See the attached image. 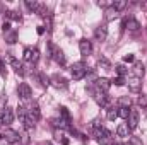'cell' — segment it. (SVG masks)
Wrapping results in <instances>:
<instances>
[{"instance_id":"obj_1","label":"cell","mask_w":147,"mask_h":145,"mask_svg":"<svg viewBox=\"0 0 147 145\" xmlns=\"http://www.w3.org/2000/svg\"><path fill=\"white\" fill-rule=\"evenodd\" d=\"M48 55H50L58 65H65V55H63L62 48L57 46L55 43H48Z\"/></svg>"},{"instance_id":"obj_2","label":"cell","mask_w":147,"mask_h":145,"mask_svg":"<svg viewBox=\"0 0 147 145\" xmlns=\"http://www.w3.org/2000/svg\"><path fill=\"white\" fill-rule=\"evenodd\" d=\"M87 67H86V63L84 62H75L72 67H70V73H72V79L74 80H80V79H84L86 75H87Z\"/></svg>"},{"instance_id":"obj_3","label":"cell","mask_w":147,"mask_h":145,"mask_svg":"<svg viewBox=\"0 0 147 145\" xmlns=\"http://www.w3.org/2000/svg\"><path fill=\"white\" fill-rule=\"evenodd\" d=\"M96 140L99 145H113V133L106 128H101V130H96Z\"/></svg>"},{"instance_id":"obj_4","label":"cell","mask_w":147,"mask_h":145,"mask_svg":"<svg viewBox=\"0 0 147 145\" xmlns=\"http://www.w3.org/2000/svg\"><path fill=\"white\" fill-rule=\"evenodd\" d=\"M26 116L31 121H34V123L41 118V111H39V106H38L36 101H29L28 103V106H26Z\"/></svg>"},{"instance_id":"obj_5","label":"cell","mask_w":147,"mask_h":145,"mask_svg":"<svg viewBox=\"0 0 147 145\" xmlns=\"http://www.w3.org/2000/svg\"><path fill=\"white\" fill-rule=\"evenodd\" d=\"M50 84H51L53 87H57V89H67V87H69L67 79L62 77V75H58V73H55V75L50 77Z\"/></svg>"},{"instance_id":"obj_6","label":"cell","mask_w":147,"mask_h":145,"mask_svg":"<svg viewBox=\"0 0 147 145\" xmlns=\"http://www.w3.org/2000/svg\"><path fill=\"white\" fill-rule=\"evenodd\" d=\"M139 121H140V114H139V111H137V109H130V114H128V119H127V125H128L130 132L135 130V128L139 126Z\"/></svg>"},{"instance_id":"obj_7","label":"cell","mask_w":147,"mask_h":145,"mask_svg":"<svg viewBox=\"0 0 147 145\" xmlns=\"http://www.w3.org/2000/svg\"><path fill=\"white\" fill-rule=\"evenodd\" d=\"M79 50H80V55H82V56H89V55L92 53V43H91L89 39L82 38V39L79 41Z\"/></svg>"},{"instance_id":"obj_8","label":"cell","mask_w":147,"mask_h":145,"mask_svg":"<svg viewBox=\"0 0 147 145\" xmlns=\"http://www.w3.org/2000/svg\"><path fill=\"white\" fill-rule=\"evenodd\" d=\"M17 94H19V97H21V99L29 101V97H31L33 91H31V87H29L26 82H22V84H19V87H17Z\"/></svg>"},{"instance_id":"obj_9","label":"cell","mask_w":147,"mask_h":145,"mask_svg":"<svg viewBox=\"0 0 147 145\" xmlns=\"http://www.w3.org/2000/svg\"><path fill=\"white\" fill-rule=\"evenodd\" d=\"M108 36V28H106V24H99L96 29H94V39L96 41H99V43H103L105 39Z\"/></svg>"},{"instance_id":"obj_10","label":"cell","mask_w":147,"mask_h":145,"mask_svg":"<svg viewBox=\"0 0 147 145\" xmlns=\"http://www.w3.org/2000/svg\"><path fill=\"white\" fill-rule=\"evenodd\" d=\"M123 28H127L128 31L135 33V31H139V29H140V22H139L137 19L130 17V19H125V21H123Z\"/></svg>"},{"instance_id":"obj_11","label":"cell","mask_w":147,"mask_h":145,"mask_svg":"<svg viewBox=\"0 0 147 145\" xmlns=\"http://www.w3.org/2000/svg\"><path fill=\"white\" fill-rule=\"evenodd\" d=\"M128 89L132 91V92H139L140 89H142V79H137V77H130L128 79Z\"/></svg>"},{"instance_id":"obj_12","label":"cell","mask_w":147,"mask_h":145,"mask_svg":"<svg viewBox=\"0 0 147 145\" xmlns=\"http://www.w3.org/2000/svg\"><path fill=\"white\" fill-rule=\"evenodd\" d=\"M96 87L101 92H106L108 94V91H110V87H111V82L108 79H105V77H99V79H96Z\"/></svg>"},{"instance_id":"obj_13","label":"cell","mask_w":147,"mask_h":145,"mask_svg":"<svg viewBox=\"0 0 147 145\" xmlns=\"http://www.w3.org/2000/svg\"><path fill=\"white\" fill-rule=\"evenodd\" d=\"M0 116H2V123H3V125H7V126L12 125V121H14V111H12L10 108H5L3 111H2Z\"/></svg>"},{"instance_id":"obj_14","label":"cell","mask_w":147,"mask_h":145,"mask_svg":"<svg viewBox=\"0 0 147 145\" xmlns=\"http://www.w3.org/2000/svg\"><path fill=\"white\" fill-rule=\"evenodd\" d=\"M3 138L12 145V144H16V142H19L21 135H19L17 132H14V130H5V132H3Z\"/></svg>"},{"instance_id":"obj_15","label":"cell","mask_w":147,"mask_h":145,"mask_svg":"<svg viewBox=\"0 0 147 145\" xmlns=\"http://www.w3.org/2000/svg\"><path fill=\"white\" fill-rule=\"evenodd\" d=\"M116 135L121 137V138H128V137H130V128H128V125H127V123L118 125V128H116Z\"/></svg>"},{"instance_id":"obj_16","label":"cell","mask_w":147,"mask_h":145,"mask_svg":"<svg viewBox=\"0 0 147 145\" xmlns=\"http://www.w3.org/2000/svg\"><path fill=\"white\" fill-rule=\"evenodd\" d=\"M144 65H142V62H134V68H132V73H134V77H137V79H142L144 77Z\"/></svg>"},{"instance_id":"obj_17","label":"cell","mask_w":147,"mask_h":145,"mask_svg":"<svg viewBox=\"0 0 147 145\" xmlns=\"http://www.w3.org/2000/svg\"><path fill=\"white\" fill-rule=\"evenodd\" d=\"M118 15H120V12H116L111 5L106 9V10H105V21H106V22H111V21L118 19Z\"/></svg>"},{"instance_id":"obj_18","label":"cell","mask_w":147,"mask_h":145,"mask_svg":"<svg viewBox=\"0 0 147 145\" xmlns=\"http://www.w3.org/2000/svg\"><path fill=\"white\" fill-rule=\"evenodd\" d=\"M7 58H9V62H10V65H12V68H14L16 72L19 73V75H24V73H26V72H24V67H22V65H21V63H19V62H17V60H16L14 56H10V55H9Z\"/></svg>"},{"instance_id":"obj_19","label":"cell","mask_w":147,"mask_h":145,"mask_svg":"<svg viewBox=\"0 0 147 145\" xmlns=\"http://www.w3.org/2000/svg\"><path fill=\"white\" fill-rule=\"evenodd\" d=\"M51 125H53V126H57V128H60V130L70 128V125H69L65 119H62V118H51Z\"/></svg>"},{"instance_id":"obj_20","label":"cell","mask_w":147,"mask_h":145,"mask_svg":"<svg viewBox=\"0 0 147 145\" xmlns=\"http://www.w3.org/2000/svg\"><path fill=\"white\" fill-rule=\"evenodd\" d=\"M98 68H103V70H106V72H110L111 68V62L108 58H105V56H101L99 60H98Z\"/></svg>"},{"instance_id":"obj_21","label":"cell","mask_w":147,"mask_h":145,"mask_svg":"<svg viewBox=\"0 0 147 145\" xmlns=\"http://www.w3.org/2000/svg\"><path fill=\"white\" fill-rule=\"evenodd\" d=\"M106 118L110 121H115L118 118V106H108V109H106Z\"/></svg>"},{"instance_id":"obj_22","label":"cell","mask_w":147,"mask_h":145,"mask_svg":"<svg viewBox=\"0 0 147 145\" xmlns=\"http://www.w3.org/2000/svg\"><path fill=\"white\" fill-rule=\"evenodd\" d=\"M34 14H38L39 17H43V19H45L50 12H48V9H46V5H45V3H39V2H38L36 9H34Z\"/></svg>"},{"instance_id":"obj_23","label":"cell","mask_w":147,"mask_h":145,"mask_svg":"<svg viewBox=\"0 0 147 145\" xmlns=\"http://www.w3.org/2000/svg\"><path fill=\"white\" fill-rule=\"evenodd\" d=\"M111 7H113L116 12H121L123 9H127V7H128V2H127V0H115V2L111 3Z\"/></svg>"},{"instance_id":"obj_24","label":"cell","mask_w":147,"mask_h":145,"mask_svg":"<svg viewBox=\"0 0 147 145\" xmlns=\"http://www.w3.org/2000/svg\"><path fill=\"white\" fill-rule=\"evenodd\" d=\"M5 15H7V19H10V21H21V19H22L21 12H17V10H7Z\"/></svg>"},{"instance_id":"obj_25","label":"cell","mask_w":147,"mask_h":145,"mask_svg":"<svg viewBox=\"0 0 147 145\" xmlns=\"http://www.w3.org/2000/svg\"><path fill=\"white\" fill-rule=\"evenodd\" d=\"M60 118H62V119H65V121H67L69 125L72 123V116H70V113H69V109H67V108H63V106L60 108Z\"/></svg>"},{"instance_id":"obj_26","label":"cell","mask_w":147,"mask_h":145,"mask_svg":"<svg viewBox=\"0 0 147 145\" xmlns=\"http://www.w3.org/2000/svg\"><path fill=\"white\" fill-rule=\"evenodd\" d=\"M130 106H132V99H130L128 96L120 97V101H118V108H130Z\"/></svg>"},{"instance_id":"obj_27","label":"cell","mask_w":147,"mask_h":145,"mask_svg":"<svg viewBox=\"0 0 147 145\" xmlns=\"http://www.w3.org/2000/svg\"><path fill=\"white\" fill-rule=\"evenodd\" d=\"M5 41H7L9 44H14V43L17 41V33H16V31H9V33H5Z\"/></svg>"},{"instance_id":"obj_28","label":"cell","mask_w":147,"mask_h":145,"mask_svg":"<svg viewBox=\"0 0 147 145\" xmlns=\"http://www.w3.org/2000/svg\"><path fill=\"white\" fill-rule=\"evenodd\" d=\"M38 79H39V82H41V85H43V87H48V85H50V77H46L43 72L38 73Z\"/></svg>"},{"instance_id":"obj_29","label":"cell","mask_w":147,"mask_h":145,"mask_svg":"<svg viewBox=\"0 0 147 145\" xmlns=\"http://www.w3.org/2000/svg\"><path fill=\"white\" fill-rule=\"evenodd\" d=\"M16 114H17V118L21 121H24V118H26V108L24 106H17L16 108Z\"/></svg>"},{"instance_id":"obj_30","label":"cell","mask_w":147,"mask_h":145,"mask_svg":"<svg viewBox=\"0 0 147 145\" xmlns=\"http://www.w3.org/2000/svg\"><path fill=\"white\" fill-rule=\"evenodd\" d=\"M128 114H130V108H118V118L128 119Z\"/></svg>"},{"instance_id":"obj_31","label":"cell","mask_w":147,"mask_h":145,"mask_svg":"<svg viewBox=\"0 0 147 145\" xmlns=\"http://www.w3.org/2000/svg\"><path fill=\"white\" fill-rule=\"evenodd\" d=\"M137 104H139L140 108H147V94H140V96L137 97Z\"/></svg>"},{"instance_id":"obj_32","label":"cell","mask_w":147,"mask_h":145,"mask_svg":"<svg viewBox=\"0 0 147 145\" xmlns=\"http://www.w3.org/2000/svg\"><path fill=\"white\" fill-rule=\"evenodd\" d=\"M115 70H116V73H118V77H123V75H127V73H128V70L125 68V65H121V63H120V65H116V67H115Z\"/></svg>"},{"instance_id":"obj_33","label":"cell","mask_w":147,"mask_h":145,"mask_svg":"<svg viewBox=\"0 0 147 145\" xmlns=\"http://www.w3.org/2000/svg\"><path fill=\"white\" fill-rule=\"evenodd\" d=\"M39 60V51L38 48H31V63H36Z\"/></svg>"},{"instance_id":"obj_34","label":"cell","mask_w":147,"mask_h":145,"mask_svg":"<svg viewBox=\"0 0 147 145\" xmlns=\"http://www.w3.org/2000/svg\"><path fill=\"white\" fill-rule=\"evenodd\" d=\"M5 104H7V94H5V92H3V94H2V96H0V111H3V109L7 108V106H5Z\"/></svg>"},{"instance_id":"obj_35","label":"cell","mask_w":147,"mask_h":145,"mask_svg":"<svg viewBox=\"0 0 147 145\" xmlns=\"http://www.w3.org/2000/svg\"><path fill=\"white\" fill-rule=\"evenodd\" d=\"M19 144L21 145H28L29 144V135H28V133H22L21 138H19Z\"/></svg>"},{"instance_id":"obj_36","label":"cell","mask_w":147,"mask_h":145,"mask_svg":"<svg viewBox=\"0 0 147 145\" xmlns=\"http://www.w3.org/2000/svg\"><path fill=\"white\" fill-rule=\"evenodd\" d=\"M0 75L2 77H7V67H5V62L0 58Z\"/></svg>"},{"instance_id":"obj_37","label":"cell","mask_w":147,"mask_h":145,"mask_svg":"<svg viewBox=\"0 0 147 145\" xmlns=\"http://www.w3.org/2000/svg\"><path fill=\"white\" fill-rule=\"evenodd\" d=\"M111 84H115V85L121 87V85H125V79H123V77H116V79H113V82H111Z\"/></svg>"},{"instance_id":"obj_38","label":"cell","mask_w":147,"mask_h":145,"mask_svg":"<svg viewBox=\"0 0 147 145\" xmlns=\"http://www.w3.org/2000/svg\"><path fill=\"white\" fill-rule=\"evenodd\" d=\"M92 128H94V132H96V130H101V128H103V125H101V119H99V118H96V119L92 121Z\"/></svg>"},{"instance_id":"obj_39","label":"cell","mask_w":147,"mask_h":145,"mask_svg":"<svg viewBox=\"0 0 147 145\" xmlns=\"http://www.w3.org/2000/svg\"><path fill=\"white\" fill-rule=\"evenodd\" d=\"M128 145H142V142L137 137H128Z\"/></svg>"},{"instance_id":"obj_40","label":"cell","mask_w":147,"mask_h":145,"mask_svg":"<svg viewBox=\"0 0 147 145\" xmlns=\"http://www.w3.org/2000/svg\"><path fill=\"white\" fill-rule=\"evenodd\" d=\"M24 60L31 63V48H26L24 50Z\"/></svg>"},{"instance_id":"obj_41","label":"cell","mask_w":147,"mask_h":145,"mask_svg":"<svg viewBox=\"0 0 147 145\" xmlns=\"http://www.w3.org/2000/svg\"><path fill=\"white\" fill-rule=\"evenodd\" d=\"M123 62H125V63H134V62H135V56H134V55H125V56H123Z\"/></svg>"},{"instance_id":"obj_42","label":"cell","mask_w":147,"mask_h":145,"mask_svg":"<svg viewBox=\"0 0 147 145\" xmlns=\"http://www.w3.org/2000/svg\"><path fill=\"white\" fill-rule=\"evenodd\" d=\"M65 135H63V132L62 130H55V140H58V142H62V138H63Z\"/></svg>"},{"instance_id":"obj_43","label":"cell","mask_w":147,"mask_h":145,"mask_svg":"<svg viewBox=\"0 0 147 145\" xmlns=\"http://www.w3.org/2000/svg\"><path fill=\"white\" fill-rule=\"evenodd\" d=\"M36 5H38V2H31V0H28V2H26V7H28L29 10H33V12H34Z\"/></svg>"},{"instance_id":"obj_44","label":"cell","mask_w":147,"mask_h":145,"mask_svg":"<svg viewBox=\"0 0 147 145\" xmlns=\"http://www.w3.org/2000/svg\"><path fill=\"white\" fill-rule=\"evenodd\" d=\"M2 29H3V34H5V33H9V31H12V29H10V22H9V21H7V22H3Z\"/></svg>"},{"instance_id":"obj_45","label":"cell","mask_w":147,"mask_h":145,"mask_svg":"<svg viewBox=\"0 0 147 145\" xmlns=\"http://www.w3.org/2000/svg\"><path fill=\"white\" fill-rule=\"evenodd\" d=\"M96 3H98V5H99V7H106V9H108V7H110V3H108V2H105V0H98V2H96Z\"/></svg>"},{"instance_id":"obj_46","label":"cell","mask_w":147,"mask_h":145,"mask_svg":"<svg viewBox=\"0 0 147 145\" xmlns=\"http://www.w3.org/2000/svg\"><path fill=\"white\" fill-rule=\"evenodd\" d=\"M38 34H39V36H41V34H45V31H46V29H45V26H38Z\"/></svg>"},{"instance_id":"obj_47","label":"cell","mask_w":147,"mask_h":145,"mask_svg":"<svg viewBox=\"0 0 147 145\" xmlns=\"http://www.w3.org/2000/svg\"><path fill=\"white\" fill-rule=\"evenodd\" d=\"M139 5H140V9H142V10H144V12L147 14V0H146V2H140Z\"/></svg>"},{"instance_id":"obj_48","label":"cell","mask_w":147,"mask_h":145,"mask_svg":"<svg viewBox=\"0 0 147 145\" xmlns=\"http://www.w3.org/2000/svg\"><path fill=\"white\" fill-rule=\"evenodd\" d=\"M60 144H62V145H69V144H70V140H69V138H67V137H63V138H62V142H60Z\"/></svg>"},{"instance_id":"obj_49","label":"cell","mask_w":147,"mask_h":145,"mask_svg":"<svg viewBox=\"0 0 147 145\" xmlns=\"http://www.w3.org/2000/svg\"><path fill=\"white\" fill-rule=\"evenodd\" d=\"M0 125H3V123H2V116H0Z\"/></svg>"},{"instance_id":"obj_50","label":"cell","mask_w":147,"mask_h":145,"mask_svg":"<svg viewBox=\"0 0 147 145\" xmlns=\"http://www.w3.org/2000/svg\"><path fill=\"white\" fill-rule=\"evenodd\" d=\"M113 145H120V144H113Z\"/></svg>"}]
</instances>
